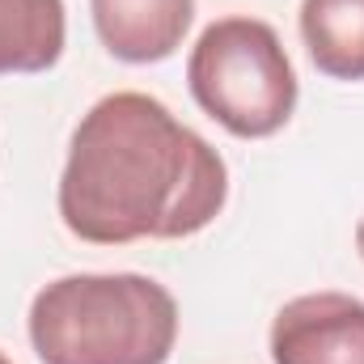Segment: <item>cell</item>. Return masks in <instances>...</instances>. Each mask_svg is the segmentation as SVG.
<instances>
[{
    "label": "cell",
    "mask_w": 364,
    "mask_h": 364,
    "mask_svg": "<svg viewBox=\"0 0 364 364\" xmlns=\"http://www.w3.org/2000/svg\"><path fill=\"white\" fill-rule=\"evenodd\" d=\"M301 38L318 73L364 81V0H301Z\"/></svg>",
    "instance_id": "cell-6"
},
{
    "label": "cell",
    "mask_w": 364,
    "mask_h": 364,
    "mask_svg": "<svg viewBox=\"0 0 364 364\" xmlns=\"http://www.w3.org/2000/svg\"><path fill=\"white\" fill-rule=\"evenodd\" d=\"M64 55V0H0V77L47 73Z\"/></svg>",
    "instance_id": "cell-7"
},
{
    "label": "cell",
    "mask_w": 364,
    "mask_h": 364,
    "mask_svg": "<svg viewBox=\"0 0 364 364\" xmlns=\"http://www.w3.org/2000/svg\"><path fill=\"white\" fill-rule=\"evenodd\" d=\"M275 364H364V301L348 292H305L272 322Z\"/></svg>",
    "instance_id": "cell-4"
},
{
    "label": "cell",
    "mask_w": 364,
    "mask_h": 364,
    "mask_svg": "<svg viewBox=\"0 0 364 364\" xmlns=\"http://www.w3.org/2000/svg\"><path fill=\"white\" fill-rule=\"evenodd\" d=\"M186 81L195 102L242 140L275 136L296 110L292 60L259 17L212 21L186 60Z\"/></svg>",
    "instance_id": "cell-3"
},
{
    "label": "cell",
    "mask_w": 364,
    "mask_h": 364,
    "mask_svg": "<svg viewBox=\"0 0 364 364\" xmlns=\"http://www.w3.org/2000/svg\"><path fill=\"white\" fill-rule=\"evenodd\" d=\"M0 364H13V360H9V356H4V352H0Z\"/></svg>",
    "instance_id": "cell-9"
},
{
    "label": "cell",
    "mask_w": 364,
    "mask_h": 364,
    "mask_svg": "<svg viewBox=\"0 0 364 364\" xmlns=\"http://www.w3.org/2000/svg\"><path fill=\"white\" fill-rule=\"evenodd\" d=\"M356 250H360V259H364V216H360V229H356Z\"/></svg>",
    "instance_id": "cell-8"
},
{
    "label": "cell",
    "mask_w": 364,
    "mask_h": 364,
    "mask_svg": "<svg viewBox=\"0 0 364 364\" xmlns=\"http://www.w3.org/2000/svg\"><path fill=\"white\" fill-rule=\"evenodd\" d=\"M90 13L102 47L114 60L157 64L182 47L195 0H90Z\"/></svg>",
    "instance_id": "cell-5"
},
{
    "label": "cell",
    "mask_w": 364,
    "mask_h": 364,
    "mask_svg": "<svg viewBox=\"0 0 364 364\" xmlns=\"http://www.w3.org/2000/svg\"><path fill=\"white\" fill-rule=\"evenodd\" d=\"M174 339L170 288L136 272L64 275L30 305V343L43 364H166Z\"/></svg>",
    "instance_id": "cell-2"
},
{
    "label": "cell",
    "mask_w": 364,
    "mask_h": 364,
    "mask_svg": "<svg viewBox=\"0 0 364 364\" xmlns=\"http://www.w3.org/2000/svg\"><path fill=\"white\" fill-rule=\"evenodd\" d=\"M225 199V157L149 93H106L73 132L60 216L81 242L191 237L220 216Z\"/></svg>",
    "instance_id": "cell-1"
}]
</instances>
